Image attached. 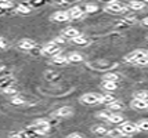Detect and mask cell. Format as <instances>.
<instances>
[{"instance_id": "9", "label": "cell", "mask_w": 148, "mask_h": 138, "mask_svg": "<svg viewBox=\"0 0 148 138\" xmlns=\"http://www.w3.org/2000/svg\"><path fill=\"white\" fill-rule=\"evenodd\" d=\"M53 115H54L56 118H69V116L73 115V109H72L71 106H61V108H58Z\"/></svg>"}, {"instance_id": "6", "label": "cell", "mask_w": 148, "mask_h": 138, "mask_svg": "<svg viewBox=\"0 0 148 138\" xmlns=\"http://www.w3.org/2000/svg\"><path fill=\"white\" fill-rule=\"evenodd\" d=\"M42 53L46 54V55L54 57V55H58V54L61 53V47H60V44L56 43V41H50V43H47V44L42 48Z\"/></svg>"}, {"instance_id": "15", "label": "cell", "mask_w": 148, "mask_h": 138, "mask_svg": "<svg viewBox=\"0 0 148 138\" xmlns=\"http://www.w3.org/2000/svg\"><path fill=\"white\" fill-rule=\"evenodd\" d=\"M68 62H82L83 61V55L80 53H76V51H73V53H69L68 54Z\"/></svg>"}, {"instance_id": "12", "label": "cell", "mask_w": 148, "mask_h": 138, "mask_svg": "<svg viewBox=\"0 0 148 138\" xmlns=\"http://www.w3.org/2000/svg\"><path fill=\"white\" fill-rule=\"evenodd\" d=\"M62 36L64 37H66V39H75V37H77V36H80V32L77 31L76 28H73V27H69V28H66V29H64L62 31Z\"/></svg>"}, {"instance_id": "18", "label": "cell", "mask_w": 148, "mask_h": 138, "mask_svg": "<svg viewBox=\"0 0 148 138\" xmlns=\"http://www.w3.org/2000/svg\"><path fill=\"white\" fill-rule=\"evenodd\" d=\"M51 62L53 64H56V65H62V64H66V62H68V58H66L65 55L58 54V55H54V57L51 58Z\"/></svg>"}, {"instance_id": "39", "label": "cell", "mask_w": 148, "mask_h": 138, "mask_svg": "<svg viewBox=\"0 0 148 138\" xmlns=\"http://www.w3.org/2000/svg\"><path fill=\"white\" fill-rule=\"evenodd\" d=\"M3 69H4V65H1V64H0V72H1Z\"/></svg>"}, {"instance_id": "13", "label": "cell", "mask_w": 148, "mask_h": 138, "mask_svg": "<svg viewBox=\"0 0 148 138\" xmlns=\"http://www.w3.org/2000/svg\"><path fill=\"white\" fill-rule=\"evenodd\" d=\"M130 105L137 111H148V101H144V99H133Z\"/></svg>"}, {"instance_id": "4", "label": "cell", "mask_w": 148, "mask_h": 138, "mask_svg": "<svg viewBox=\"0 0 148 138\" xmlns=\"http://www.w3.org/2000/svg\"><path fill=\"white\" fill-rule=\"evenodd\" d=\"M100 101H101V95L97 92H86L80 97V102L84 105H96L100 104Z\"/></svg>"}, {"instance_id": "2", "label": "cell", "mask_w": 148, "mask_h": 138, "mask_svg": "<svg viewBox=\"0 0 148 138\" xmlns=\"http://www.w3.org/2000/svg\"><path fill=\"white\" fill-rule=\"evenodd\" d=\"M31 127L38 133L39 135H43V134H46L50 130V122L47 119H36V120H33Z\"/></svg>"}, {"instance_id": "35", "label": "cell", "mask_w": 148, "mask_h": 138, "mask_svg": "<svg viewBox=\"0 0 148 138\" xmlns=\"http://www.w3.org/2000/svg\"><path fill=\"white\" fill-rule=\"evenodd\" d=\"M134 65H137V66H148V58H143V59H140V61H137V62H134Z\"/></svg>"}, {"instance_id": "21", "label": "cell", "mask_w": 148, "mask_h": 138, "mask_svg": "<svg viewBox=\"0 0 148 138\" xmlns=\"http://www.w3.org/2000/svg\"><path fill=\"white\" fill-rule=\"evenodd\" d=\"M116 98L114 95H111V94H105V95H101V101H100V104H105V105H110L112 102H115Z\"/></svg>"}, {"instance_id": "30", "label": "cell", "mask_w": 148, "mask_h": 138, "mask_svg": "<svg viewBox=\"0 0 148 138\" xmlns=\"http://www.w3.org/2000/svg\"><path fill=\"white\" fill-rule=\"evenodd\" d=\"M3 94L10 95V97H15V95H18V90H17L15 87H8L6 90H3Z\"/></svg>"}, {"instance_id": "38", "label": "cell", "mask_w": 148, "mask_h": 138, "mask_svg": "<svg viewBox=\"0 0 148 138\" xmlns=\"http://www.w3.org/2000/svg\"><path fill=\"white\" fill-rule=\"evenodd\" d=\"M141 22H143V25H145V27H148V17H147V18H144V20H143Z\"/></svg>"}, {"instance_id": "7", "label": "cell", "mask_w": 148, "mask_h": 138, "mask_svg": "<svg viewBox=\"0 0 148 138\" xmlns=\"http://www.w3.org/2000/svg\"><path fill=\"white\" fill-rule=\"evenodd\" d=\"M119 130H122L127 137L129 135H133V134H136V133H138L140 130H138V127H137V124L136 123H132V122H123L122 124L118 127Z\"/></svg>"}, {"instance_id": "25", "label": "cell", "mask_w": 148, "mask_h": 138, "mask_svg": "<svg viewBox=\"0 0 148 138\" xmlns=\"http://www.w3.org/2000/svg\"><path fill=\"white\" fill-rule=\"evenodd\" d=\"M136 124H137L140 131H148V119H141V120H138Z\"/></svg>"}, {"instance_id": "37", "label": "cell", "mask_w": 148, "mask_h": 138, "mask_svg": "<svg viewBox=\"0 0 148 138\" xmlns=\"http://www.w3.org/2000/svg\"><path fill=\"white\" fill-rule=\"evenodd\" d=\"M66 138H84V137L80 134V133H71V134H69Z\"/></svg>"}, {"instance_id": "31", "label": "cell", "mask_w": 148, "mask_h": 138, "mask_svg": "<svg viewBox=\"0 0 148 138\" xmlns=\"http://www.w3.org/2000/svg\"><path fill=\"white\" fill-rule=\"evenodd\" d=\"M111 113H112L111 111H103V112H100V113H97V118H98V119H103V120H107V122H108V119H110V116H111Z\"/></svg>"}, {"instance_id": "3", "label": "cell", "mask_w": 148, "mask_h": 138, "mask_svg": "<svg viewBox=\"0 0 148 138\" xmlns=\"http://www.w3.org/2000/svg\"><path fill=\"white\" fill-rule=\"evenodd\" d=\"M143 58H148V51L147 50H143V48H138V50H134V51L127 54L125 57V61L130 62V64H134V62H137V61H140Z\"/></svg>"}, {"instance_id": "23", "label": "cell", "mask_w": 148, "mask_h": 138, "mask_svg": "<svg viewBox=\"0 0 148 138\" xmlns=\"http://www.w3.org/2000/svg\"><path fill=\"white\" fill-rule=\"evenodd\" d=\"M31 7L26 6V4H18L17 6V13L18 14H22V15H26V14H31Z\"/></svg>"}, {"instance_id": "17", "label": "cell", "mask_w": 148, "mask_h": 138, "mask_svg": "<svg viewBox=\"0 0 148 138\" xmlns=\"http://www.w3.org/2000/svg\"><path fill=\"white\" fill-rule=\"evenodd\" d=\"M127 7L132 8V10H134V11H141L143 8L145 7V3L144 1H130L127 4Z\"/></svg>"}, {"instance_id": "5", "label": "cell", "mask_w": 148, "mask_h": 138, "mask_svg": "<svg viewBox=\"0 0 148 138\" xmlns=\"http://www.w3.org/2000/svg\"><path fill=\"white\" fill-rule=\"evenodd\" d=\"M89 66L91 69H96V71H110L112 68H116L118 64L116 62H110V61H97V62H90Z\"/></svg>"}, {"instance_id": "8", "label": "cell", "mask_w": 148, "mask_h": 138, "mask_svg": "<svg viewBox=\"0 0 148 138\" xmlns=\"http://www.w3.org/2000/svg\"><path fill=\"white\" fill-rule=\"evenodd\" d=\"M15 79H14L13 75H6V76H1L0 77V88L1 90H6L8 87H14Z\"/></svg>"}, {"instance_id": "10", "label": "cell", "mask_w": 148, "mask_h": 138, "mask_svg": "<svg viewBox=\"0 0 148 138\" xmlns=\"http://www.w3.org/2000/svg\"><path fill=\"white\" fill-rule=\"evenodd\" d=\"M68 17H69V20H80L82 17H83V14H84V11L80 8V7H77V6H75V7H71L68 11Z\"/></svg>"}, {"instance_id": "36", "label": "cell", "mask_w": 148, "mask_h": 138, "mask_svg": "<svg viewBox=\"0 0 148 138\" xmlns=\"http://www.w3.org/2000/svg\"><path fill=\"white\" fill-rule=\"evenodd\" d=\"M7 46H8L7 40L4 39V37H0V50H4V48H7Z\"/></svg>"}, {"instance_id": "20", "label": "cell", "mask_w": 148, "mask_h": 138, "mask_svg": "<svg viewBox=\"0 0 148 138\" xmlns=\"http://www.w3.org/2000/svg\"><path fill=\"white\" fill-rule=\"evenodd\" d=\"M107 108H108V111H122L123 108H125V105H123V102H121V101L116 99L115 102L107 105Z\"/></svg>"}, {"instance_id": "19", "label": "cell", "mask_w": 148, "mask_h": 138, "mask_svg": "<svg viewBox=\"0 0 148 138\" xmlns=\"http://www.w3.org/2000/svg\"><path fill=\"white\" fill-rule=\"evenodd\" d=\"M119 75L118 73H105L103 76V82H112V83H116L119 80Z\"/></svg>"}, {"instance_id": "22", "label": "cell", "mask_w": 148, "mask_h": 138, "mask_svg": "<svg viewBox=\"0 0 148 138\" xmlns=\"http://www.w3.org/2000/svg\"><path fill=\"white\" fill-rule=\"evenodd\" d=\"M72 43L79 44V46H86V44H89V39L84 37L83 35H80V36H77V37H75V39H72Z\"/></svg>"}, {"instance_id": "32", "label": "cell", "mask_w": 148, "mask_h": 138, "mask_svg": "<svg viewBox=\"0 0 148 138\" xmlns=\"http://www.w3.org/2000/svg\"><path fill=\"white\" fill-rule=\"evenodd\" d=\"M84 10H86V13H96L97 10H98V7H97V4L90 3V4H86Z\"/></svg>"}, {"instance_id": "1", "label": "cell", "mask_w": 148, "mask_h": 138, "mask_svg": "<svg viewBox=\"0 0 148 138\" xmlns=\"http://www.w3.org/2000/svg\"><path fill=\"white\" fill-rule=\"evenodd\" d=\"M127 10H129V7L121 1H110L105 6V11H108L111 14H125L127 13Z\"/></svg>"}, {"instance_id": "34", "label": "cell", "mask_w": 148, "mask_h": 138, "mask_svg": "<svg viewBox=\"0 0 148 138\" xmlns=\"http://www.w3.org/2000/svg\"><path fill=\"white\" fill-rule=\"evenodd\" d=\"M13 7V3L11 1H0V8H3L6 11L7 8H11Z\"/></svg>"}, {"instance_id": "28", "label": "cell", "mask_w": 148, "mask_h": 138, "mask_svg": "<svg viewBox=\"0 0 148 138\" xmlns=\"http://www.w3.org/2000/svg\"><path fill=\"white\" fill-rule=\"evenodd\" d=\"M116 83H112V82H103V88L107 90V91H114L116 90Z\"/></svg>"}, {"instance_id": "16", "label": "cell", "mask_w": 148, "mask_h": 138, "mask_svg": "<svg viewBox=\"0 0 148 138\" xmlns=\"http://www.w3.org/2000/svg\"><path fill=\"white\" fill-rule=\"evenodd\" d=\"M108 122L110 123H114V124H122L123 123V116L122 115H119V113H111L110 119H108Z\"/></svg>"}, {"instance_id": "14", "label": "cell", "mask_w": 148, "mask_h": 138, "mask_svg": "<svg viewBox=\"0 0 148 138\" xmlns=\"http://www.w3.org/2000/svg\"><path fill=\"white\" fill-rule=\"evenodd\" d=\"M51 21H56V22H66V21H69V17H68L66 11H56L51 15Z\"/></svg>"}, {"instance_id": "11", "label": "cell", "mask_w": 148, "mask_h": 138, "mask_svg": "<svg viewBox=\"0 0 148 138\" xmlns=\"http://www.w3.org/2000/svg\"><path fill=\"white\" fill-rule=\"evenodd\" d=\"M35 47H36V41L32 39H22L18 41V48H21V50L29 51V50H33Z\"/></svg>"}, {"instance_id": "29", "label": "cell", "mask_w": 148, "mask_h": 138, "mask_svg": "<svg viewBox=\"0 0 148 138\" xmlns=\"http://www.w3.org/2000/svg\"><path fill=\"white\" fill-rule=\"evenodd\" d=\"M134 22H136V18H133V17H130V18H125V20L119 21L118 27H127V25H133Z\"/></svg>"}, {"instance_id": "33", "label": "cell", "mask_w": 148, "mask_h": 138, "mask_svg": "<svg viewBox=\"0 0 148 138\" xmlns=\"http://www.w3.org/2000/svg\"><path fill=\"white\" fill-rule=\"evenodd\" d=\"M8 138H25V135L22 134V131H13L10 133Z\"/></svg>"}, {"instance_id": "26", "label": "cell", "mask_w": 148, "mask_h": 138, "mask_svg": "<svg viewBox=\"0 0 148 138\" xmlns=\"http://www.w3.org/2000/svg\"><path fill=\"white\" fill-rule=\"evenodd\" d=\"M10 102H11L13 105H24V104H25V99L22 98L21 95H15V97H11V98H10Z\"/></svg>"}, {"instance_id": "27", "label": "cell", "mask_w": 148, "mask_h": 138, "mask_svg": "<svg viewBox=\"0 0 148 138\" xmlns=\"http://www.w3.org/2000/svg\"><path fill=\"white\" fill-rule=\"evenodd\" d=\"M134 99H144V101H148V91L141 90V91L134 92Z\"/></svg>"}, {"instance_id": "24", "label": "cell", "mask_w": 148, "mask_h": 138, "mask_svg": "<svg viewBox=\"0 0 148 138\" xmlns=\"http://www.w3.org/2000/svg\"><path fill=\"white\" fill-rule=\"evenodd\" d=\"M91 131L96 133V134H100V135H104V134H108V130H107V127L105 126H94V127H91Z\"/></svg>"}]
</instances>
